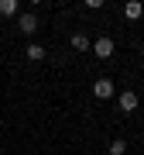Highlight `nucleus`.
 <instances>
[{
  "label": "nucleus",
  "mask_w": 144,
  "mask_h": 155,
  "mask_svg": "<svg viewBox=\"0 0 144 155\" xmlns=\"http://www.w3.org/2000/svg\"><path fill=\"white\" fill-rule=\"evenodd\" d=\"M113 93H117V90H113V79L100 76V79H96V83H93V97H96V100H110Z\"/></svg>",
  "instance_id": "nucleus-1"
},
{
  "label": "nucleus",
  "mask_w": 144,
  "mask_h": 155,
  "mask_svg": "<svg viewBox=\"0 0 144 155\" xmlns=\"http://www.w3.org/2000/svg\"><path fill=\"white\" fill-rule=\"evenodd\" d=\"M117 104H120V110H124V114H134L141 100H137V93H134V90H124V93L117 97Z\"/></svg>",
  "instance_id": "nucleus-2"
},
{
  "label": "nucleus",
  "mask_w": 144,
  "mask_h": 155,
  "mask_svg": "<svg viewBox=\"0 0 144 155\" xmlns=\"http://www.w3.org/2000/svg\"><path fill=\"white\" fill-rule=\"evenodd\" d=\"M38 28H41V24H38L34 14H21V17H17V31H21V35H34Z\"/></svg>",
  "instance_id": "nucleus-3"
},
{
  "label": "nucleus",
  "mask_w": 144,
  "mask_h": 155,
  "mask_svg": "<svg viewBox=\"0 0 144 155\" xmlns=\"http://www.w3.org/2000/svg\"><path fill=\"white\" fill-rule=\"evenodd\" d=\"M93 52H96L100 59H110V55H113V38H106V35L96 38V41H93Z\"/></svg>",
  "instance_id": "nucleus-4"
},
{
  "label": "nucleus",
  "mask_w": 144,
  "mask_h": 155,
  "mask_svg": "<svg viewBox=\"0 0 144 155\" xmlns=\"http://www.w3.org/2000/svg\"><path fill=\"white\" fill-rule=\"evenodd\" d=\"M124 17H127V21L144 17V4H141V0H127V4H124Z\"/></svg>",
  "instance_id": "nucleus-5"
},
{
  "label": "nucleus",
  "mask_w": 144,
  "mask_h": 155,
  "mask_svg": "<svg viewBox=\"0 0 144 155\" xmlns=\"http://www.w3.org/2000/svg\"><path fill=\"white\" fill-rule=\"evenodd\" d=\"M72 48H76V52H86V48H93V45H89V38H86L83 31H76V35H72Z\"/></svg>",
  "instance_id": "nucleus-6"
},
{
  "label": "nucleus",
  "mask_w": 144,
  "mask_h": 155,
  "mask_svg": "<svg viewBox=\"0 0 144 155\" xmlns=\"http://www.w3.org/2000/svg\"><path fill=\"white\" fill-rule=\"evenodd\" d=\"M24 55H28L31 62H41V59H45V48H41L38 41H31V45H28V52H24Z\"/></svg>",
  "instance_id": "nucleus-7"
},
{
  "label": "nucleus",
  "mask_w": 144,
  "mask_h": 155,
  "mask_svg": "<svg viewBox=\"0 0 144 155\" xmlns=\"http://www.w3.org/2000/svg\"><path fill=\"white\" fill-rule=\"evenodd\" d=\"M0 14L4 17H17V0H0Z\"/></svg>",
  "instance_id": "nucleus-8"
},
{
  "label": "nucleus",
  "mask_w": 144,
  "mask_h": 155,
  "mask_svg": "<svg viewBox=\"0 0 144 155\" xmlns=\"http://www.w3.org/2000/svg\"><path fill=\"white\" fill-rule=\"evenodd\" d=\"M124 152H127V141H124V138H113L110 141V155H124Z\"/></svg>",
  "instance_id": "nucleus-9"
}]
</instances>
